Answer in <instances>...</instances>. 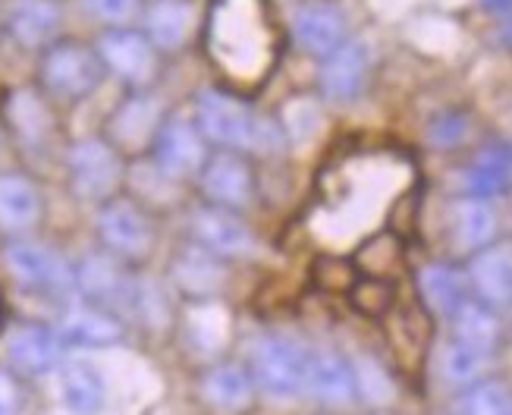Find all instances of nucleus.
I'll list each match as a JSON object with an SVG mask.
<instances>
[{
    "mask_svg": "<svg viewBox=\"0 0 512 415\" xmlns=\"http://www.w3.org/2000/svg\"><path fill=\"white\" fill-rule=\"evenodd\" d=\"M70 180L82 199H110L120 186V151L101 139H82L70 151Z\"/></svg>",
    "mask_w": 512,
    "mask_h": 415,
    "instance_id": "nucleus-4",
    "label": "nucleus"
},
{
    "mask_svg": "<svg viewBox=\"0 0 512 415\" xmlns=\"http://www.w3.org/2000/svg\"><path fill=\"white\" fill-rule=\"evenodd\" d=\"M220 277H224V271L217 265V255H211L202 246L189 249L186 255H180V261H176V280H180V287L189 293L217 290Z\"/></svg>",
    "mask_w": 512,
    "mask_h": 415,
    "instance_id": "nucleus-28",
    "label": "nucleus"
},
{
    "mask_svg": "<svg viewBox=\"0 0 512 415\" xmlns=\"http://www.w3.org/2000/svg\"><path fill=\"white\" fill-rule=\"evenodd\" d=\"M450 233L459 252L465 255H478L487 249L497 236V211L487 199H475V195H465L453 205L450 214Z\"/></svg>",
    "mask_w": 512,
    "mask_h": 415,
    "instance_id": "nucleus-17",
    "label": "nucleus"
},
{
    "mask_svg": "<svg viewBox=\"0 0 512 415\" xmlns=\"http://www.w3.org/2000/svg\"><path fill=\"white\" fill-rule=\"evenodd\" d=\"M453 334H456V343L475 349L481 356H494L503 340V324H500L497 309L469 296L453 312Z\"/></svg>",
    "mask_w": 512,
    "mask_h": 415,
    "instance_id": "nucleus-18",
    "label": "nucleus"
},
{
    "mask_svg": "<svg viewBox=\"0 0 512 415\" xmlns=\"http://www.w3.org/2000/svg\"><path fill=\"white\" fill-rule=\"evenodd\" d=\"M469 287L491 309L512 305V243H491L469 261Z\"/></svg>",
    "mask_w": 512,
    "mask_h": 415,
    "instance_id": "nucleus-10",
    "label": "nucleus"
},
{
    "mask_svg": "<svg viewBox=\"0 0 512 415\" xmlns=\"http://www.w3.org/2000/svg\"><path fill=\"white\" fill-rule=\"evenodd\" d=\"M98 236L110 255L145 258L154 246L148 214L129 199H110L98 214Z\"/></svg>",
    "mask_w": 512,
    "mask_h": 415,
    "instance_id": "nucleus-5",
    "label": "nucleus"
},
{
    "mask_svg": "<svg viewBox=\"0 0 512 415\" xmlns=\"http://www.w3.org/2000/svg\"><path fill=\"white\" fill-rule=\"evenodd\" d=\"M296 41L315 57H330L346 45V19L330 4H305L293 19Z\"/></svg>",
    "mask_w": 512,
    "mask_h": 415,
    "instance_id": "nucleus-13",
    "label": "nucleus"
},
{
    "mask_svg": "<svg viewBox=\"0 0 512 415\" xmlns=\"http://www.w3.org/2000/svg\"><path fill=\"white\" fill-rule=\"evenodd\" d=\"M418 287L421 296L431 305L434 312L450 315L459 309V305L469 299V277H462L459 271H453L450 265H431L418 274Z\"/></svg>",
    "mask_w": 512,
    "mask_h": 415,
    "instance_id": "nucleus-26",
    "label": "nucleus"
},
{
    "mask_svg": "<svg viewBox=\"0 0 512 415\" xmlns=\"http://www.w3.org/2000/svg\"><path fill=\"white\" fill-rule=\"evenodd\" d=\"M154 161L173 180L202 173L208 164V139L198 129V123L186 120H167L154 139Z\"/></svg>",
    "mask_w": 512,
    "mask_h": 415,
    "instance_id": "nucleus-7",
    "label": "nucleus"
},
{
    "mask_svg": "<svg viewBox=\"0 0 512 415\" xmlns=\"http://www.w3.org/2000/svg\"><path fill=\"white\" fill-rule=\"evenodd\" d=\"M57 393H60V403L66 412L73 415H98L107 403V387H104V378L92 365H66L60 371V384H57Z\"/></svg>",
    "mask_w": 512,
    "mask_h": 415,
    "instance_id": "nucleus-24",
    "label": "nucleus"
},
{
    "mask_svg": "<svg viewBox=\"0 0 512 415\" xmlns=\"http://www.w3.org/2000/svg\"><path fill=\"white\" fill-rule=\"evenodd\" d=\"M4 261H7V271L26 283L32 290H57L63 283H70V271H66L63 261L38 243H26V239H16L4 249Z\"/></svg>",
    "mask_w": 512,
    "mask_h": 415,
    "instance_id": "nucleus-12",
    "label": "nucleus"
},
{
    "mask_svg": "<svg viewBox=\"0 0 512 415\" xmlns=\"http://www.w3.org/2000/svg\"><path fill=\"white\" fill-rule=\"evenodd\" d=\"M41 214L38 189L19 173H0V230L22 233L35 227Z\"/></svg>",
    "mask_w": 512,
    "mask_h": 415,
    "instance_id": "nucleus-25",
    "label": "nucleus"
},
{
    "mask_svg": "<svg viewBox=\"0 0 512 415\" xmlns=\"http://www.w3.org/2000/svg\"><path fill=\"white\" fill-rule=\"evenodd\" d=\"M57 334L70 346H110L123 340V324L98 305H73L63 315Z\"/></svg>",
    "mask_w": 512,
    "mask_h": 415,
    "instance_id": "nucleus-21",
    "label": "nucleus"
},
{
    "mask_svg": "<svg viewBox=\"0 0 512 415\" xmlns=\"http://www.w3.org/2000/svg\"><path fill=\"white\" fill-rule=\"evenodd\" d=\"M10 32L22 48H48L60 32V7L54 0H16L10 7Z\"/></svg>",
    "mask_w": 512,
    "mask_h": 415,
    "instance_id": "nucleus-23",
    "label": "nucleus"
},
{
    "mask_svg": "<svg viewBox=\"0 0 512 415\" xmlns=\"http://www.w3.org/2000/svg\"><path fill=\"white\" fill-rule=\"evenodd\" d=\"M355 384H359V397L368 400L371 406H384L393 400V384L377 362L362 359L359 365H355Z\"/></svg>",
    "mask_w": 512,
    "mask_h": 415,
    "instance_id": "nucleus-32",
    "label": "nucleus"
},
{
    "mask_svg": "<svg viewBox=\"0 0 512 415\" xmlns=\"http://www.w3.org/2000/svg\"><path fill=\"white\" fill-rule=\"evenodd\" d=\"M88 4H92L95 16L104 19V23H110V26H123L126 19H129L132 13H136L139 0H88Z\"/></svg>",
    "mask_w": 512,
    "mask_h": 415,
    "instance_id": "nucleus-34",
    "label": "nucleus"
},
{
    "mask_svg": "<svg viewBox=\"0 0 512 415\" xmlns=\"http://www.w3.org/2000/svg\"><path fill=\"white\" fill-rule=\"evenodd\" d=\"M19 406V390H16V381L7 375V371H0V415H13Z\"/></svg>",
    "mask_w": 512,
    "mask_h": 415,
    "instance_id": "nucleus-35",
    "label": "nucleus"
},
{
    "mask_svg": "<svg viewBox=\"0 0 512 415\" xmlns=\"http://www.w3.org/2000/svg\"><path fill=\"white\" fill-rule=\"evenodd\" d=\"M10 123L26 142H44V136L51 133L48 111H44V104L29 92H16L10 98Z\"/></svg>",
    "mask_w": 512,
    "mask_h": 415,
    "instance_id": "nucleus-31",
    "label": "nucleus"
},
{
    "mask_svg": "<svg viewBox=\"0 0 512 415\" xmlns=\"http://www.w3.org/2000/svg\"><path fill=\"white\" fill-rule=\"evenodd\" d=\"M512 183V158L503 151H487L469 170V195L487 199V195L503 192Z\"/></svg>",
    "mask_w": 512,
    "mask_h": 415,
    "instance_id": "nucleus-30",
    "label": "nucleus"
},
{
    "mask_svg": "<svg viewBox=\"0 0 512 415\" xmlns=\"http://www.w3.org/2000/svg\"><path fill=\"white\" fill-rule=\"evenodd\" d=\"M202 189L211 205L239 211V208H246L255 195V173L239 151L220 148L214 158H208L202 170Z\"/></svg>",
    "mask_w": 512,
    "mask_h": 415,
    "instance_id": "nucleus-8",
    "label": "nucleus"
},
{
    "mask_svg": "<svg viewBox=\"0 0 512 415\" xmlns=\"http://www.w3.org/2000/svg\"><path fill=\"white\" fill-rule=\"evenodd\" d=\"M104 76V60L98 51L76 45V41H60L51 45L41 60V85L63 101H79L98 89Z\"/></svg>",
    "mask_w": 512,
    "mask_h": 415,
    "instance_id": "nucleus-3",
    "label": "nucleus"
},
{
    "mask_svg": "<svg viewBox=\"0 0 512 415\" xmlns=\"http://www.w3.org/2000/svg\"><path fill=\"white\" fill-rule=\"evenodd\" d=\"M286 133L289 139H299V142H308L311 136H315V129L321 126V114L318 107L311 104L308 98H299L286 107Z\"/></svg>",
    "mask_w": 512,
    "mask_h": 415,
    "instance_id": "nucleus-33",
    "label": "nucleus"
},
{
    "mask_svg": "<svg viewBox=\"0 0 512 415\" xmlns=\"http://www.w3.org/2000/svg\"><path fill=\"white\" fill-rule=\"evenodd\" d=\"M192 29H195L192 0H154L145 13V35L161 51L183 48Z\"/></svg>",
    "mask_w": 512,
    "mask_h": 415,
    "instance_id": "nucleus-20",
    "label": "nucleus"
},
{
    "mask_svg": "<svg viewBox=\"0 0 512 415\" xmlns=\"http://www.w3.org/2000/svg\"><path fill=\"white\" fill-rule=\"evenodd\" d=\"M311 356L286 337H264L252 349V378L274 400H296L308 390Z\"/></svg>",
    "mask_w": 512,
    "mask_h": 415,
    "instance_id": "nucleus-2",
    "label": "nucleus"
},
{
    "mask_svg": "<svg viewBox=\"0 0 512 415\" xmlns=\"http://www.w3.org/2000/svg\"><path fill=\"white\" fill-rule=\"evenodd\" d=\"M164 126L161 117V104L151 95H132L129 101H123L114 117H110V145L114 148H126V151H139L145 145H154Z\"/></svg>",
    "mask_w": 512,
    "mask_h": 415,
    "instance_id": "nucleus-11",
    "label": "nucleus"
},
{
    "mask_svg": "<svg viewBox=\"0 0 512 415\" xmlns=\"http://www.w3.org/2000/svg\"><path fill=\"white\" fill-rule=\"evenodd\" d=\"M63 340L57 331L44 324H19L7 340V356L10 362L26 371V375H44L60 362Z\"/></svg>",
    "mask_w": 512,
    "mask_h": 415,
    "instance_id": "nucleus-16",
    "label": "nucleus"
},
{
    "mask_svg": "<svg viewBox=\"0 0 512 415\" xmlns=\"http://www.w3.org/2000/svg\"><path fill=\"white\" fill-rule=\"evenodd\" d=\"M195 123L208 142L224 151H274L280 145V133L274 123L258 117L249 104H242L224 92H205L198 98Z\"/></svg>",
    "mask_w": 512,
    "mask_h": 415,
    "instance_id": "nucleus-1",
    "label": "nucleus"
},
{
    "mask_svg": "<svg viewBox=\"0 0 512 415\" xmlns=\"http://www.w3.org/2000/svg\"><path fill=\"white\" fill-rule=\"evenodd\" d=\"M158 48L151 45L148 35L132 32V29H110L101 35L98 41V54L104 60V70L117 73L123 82L136 85H148L158 73Z\"/></svg>",
    "mask_w": 512,
    "mask_h": 415,
    "instance_id": "nucleus-6",
    "label": "nucleus"
},
{
    "mask_svg": "<svg viewBox=\"0 0 512 415\" xmlns=\"http://www.w3.org/2000/svg\"><path fill=\"white\" fill-rule=\"evenodd\" d=\"M456 415H512V393L503 381L484 378L459 393Z\"/></svg>",
    "mask_w": 512,
    "mask_h": 415,
    "instance_id": "nucleus-27",
    "label": "nucleus"
},
{
    "mask_svg": "<svg viewBox=\"0 0 512 415\" xmlns=\"http://www.w3.org/2000/svg\"><path fill=\"white\" fill-rule=\"evenodd\" d=\"M76 283L85 296H92L95 302H107V305L136 302L139 296V290L126 280L117 261L107 255H88L76 271Z\"/></svg>",
    "mask_w": 512,
    "mask_h": 415,
    "instance_id": "nucleus-22",
    "label": "nucleus"
},
{
    "mask_svg": "<svg viewBox=\"0 0 512 415\" xmlns=\"http://www.w3.org/2000/svg\"><path fill=\"white\" fill-rule=\"evenodd\" d=\"M368 76V54L362 45H343L340 51H333L324 57L321 67V89L333 101H352L359 98L365 89Z\"/></svg>",
    "mask_w": 512,
    "mask_h": 415,
    "instance_id": "nucleus-19",
    "label": "nucleus"
},
{
    "mask_svg": "<svg viewBox=\"0 0 512 415\" xmlns=\"http://www.w3.org/2000/svg\"><path fill=\"white\" fill-rule=\"evenodd\" d=\"M308 390L311 397L321 400L324 406H352L359 400V384H355V365L343 359L340 353H318L311 356L308 371Z\"/></svg>",
    "mask_w": 512,
    "mask_h": 415,
    "instance_id": "nucleus-15",
    "label": "nucleus"
},
{
    "mask_svg": "<svg viewBox=\"0 0 512 415\" xmlns=\"http://www.w3.org/2000/svg\"><path fill=\"white\" fill-rule=\"evenodd\" d=\"M192 236L198 246L220 258H242L255 249V233L249 230V224H242L236 211L217 205H208L192 217Z\"/></svg>",
    "mask_w": 512,
    "mask_h": 415,
    "instance_id": "nucleus-9",
    "label": "nucleus"
},
{
    "mask_svg": "<svg viewBox=\"0 0 512 415\" xmlns=\"http://www.w3.org/2000/svg\"><path fill=\"white\" fill-rule=\"evenodd\" d=\"M487 362H491V356H481L475 353V349L462 346V343H450L447 349H443V359H440V375L447 384L453 387H472L478 381H484V368Z\"/></svg>",
    "mask_w": 512,
    "mask_h": 415,
    "instance_id": "nucleus-29",
    "label": "nucleus"
},
{
    "mask_svg": "<svg viewBox=\"0 0 512 415\" xmlns=\"http://www.w3.org/2000/svg\"><path fill=\"white\" fill-rule=\"evenodd\" d=\"M258 384L242 365H214L202 381V397L217 415H242L255 403Z\"/></svg>",
    "mask_w": 512,
    "mask_h": 415,
    "instance_id": "nucleus-14",
    "label": "nucleus"
}]
</instances>
